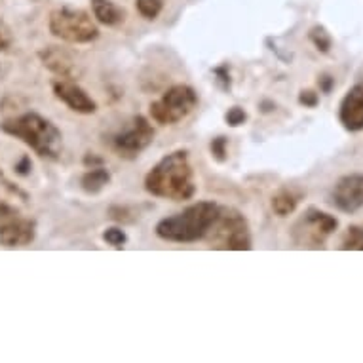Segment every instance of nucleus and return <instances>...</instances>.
<instances>
[{
  "instance_id": "f257e3e1",
  "label": "nucleus",
  "mask_w": 363,
  "mask_h": 363,
  "mask_svg": "<svg viewBox=\"0 0 363 363\" xmlns=\"http://www.w3.org/2000/svg\"><path fill=\"white\" fill-rule=\"evenodd\" d=\"M145 189L149 194L166 200H191L196 192L194 175L186 150H175L164 156L145 177Z\"/></svg>"
},
{
  "instance_id": "f03ea898",
  "label": "nucleus",
  "mask_w": 363,
  "mask_h": 363,
  "mask_svg": "<svg viewBox=\"0 0 363 363\" xmlns=\"http://www.w3.org/2000/svg\"><path fill=\"white\" fill-rule=\"evenodd\" d=\"M220 206L215 202H198L181 213L162 219L156 225V236L175 244H191L208 236L209 228L219 217Z\"/></svg>"
},
{
  "instance_id": "7ed1b4c3",
  "label": "nucleus",
  "mask_w": 363,
  "mask_h": 363,
  "mask_svg": "<svg viewBox=\"0 0 363 363\" xmlns=\"http://www.w3.org/2000/svg\"><path fill=\"white\" fill-rule=\"evenodd\" d=\"M0 130L23 141L36 155L44 158H57L63 147V135L57 125L38 113H25L16 118L4 120L0 124Z\"/></svg>"
},
{
  "instance_id": "20e7f679",
  "label": "nucleus",
  "mask_w": 363,
  "mask_h": 363,
  "mask_svg": "<svg viewBox=\"0 0 363 363\" xmlns=\"http://www.w3.org/2000/svg\"><path fill=\"white\" fill-rule=\"evenodd\" d=\"M50 33L71 44H88L99 36L96 21L78 8H57L50 13Z\"/></svg>"
},
{
  "instance_id": "39448f33",
  "label": "nucleus",
  "mask_w": 363,
  "mask_h": 363,
  "mask_svg": "<svg viewBox=\"0 0 363 363\" xmlns=\"http://www.w3.org/2000/svg\"><path fill=\"white\" fill-rule=\"evenodd\" d=\"M208 236H211L217 250H251V234L247 220L244 215L233 208H220L219 217L209 228Z\"/></svg>"
},
{
  "instance_id": "423d86ee",
  "label": "nucleus",
  "mask_w": 363,
  "mask_h": 363,
  "mask_svg": "<svg viewBox=\"0 0 363 363\" xmlns=\"http://www.w3.org/2000/svg\"><path fill=\"white\" fill-rule=\"evenodd\" d=\"M196 103L198 94L194 88L179 84L167 89L158 101L150 103V116L162 125L177 124L194 111Z\"/></svg>"
},
{
  "instance_id": "0eeeda50",
  "label": "nucleus",
  "mask_w": 363,
  "mask_h": 363,
  "mask_svg": "<svg viewBox=\"0 0 363 363\" xmlns=\"http://www.w3.org/2000/svg\"><path fill=\"white\" fill-rule=\"evenodd\" d=\"M339 220L320 209H308L293 226V240L298 247H322L323 242L337 230Z\"/></svg>"
},
{
  "instance_id": "6e6552de",
  "label": "nucleus",
  "mask_w": 363,
  "mask_h": 363,
  "mask_svg": "<svg viewBox=\"0 0 363 363\" xmlns=\"http://www.w3.org/2000/svg\"><path fill=\"white\" fill-rule=\"evenodd\" d=\"M155 130L145 116H135L124 130H120L113 138L114 149L124 155H139L152 143Z\"/></svg>"
},
{
  "instance_id": "1a4fd4ad",
  "label": "nucleus",
  "mask_w": 363,
  "mask_h": 363,
  "mask_svg": "<svg viewBox=\"0 0 363 363\" xmlns=\"http://www.w3.org/2000/svg\"><path fill=\"white\" fill-rule=\"evenodd\" d=\"M335 208L345 213H356L363 208V173H350L337 181L331 192Z\"/></svg>"
},
{
  "instance_id": "9d476101",
  "label": "nucleus",
  "mask_w": 363,
  "mask_h": 363,
  "mask_svg": "<svg viewBox=\"0 0 363 363\" xmlns=\"http://www.w3.org/2000/svg\"><path fill=\"white\" fill-rule=\"evenodd\" d=\"M55 97L63 101L67 107L80 114H91L97 111L96 101L86 94V89H82L77 82H72L71 78H55L52 82Z\"/></svg>"
},
{
  "instance_id": "9b49d317",
  "label": "nucleus",
  "mask_w": 363,
  "mask_h": 363,
  "mask_svg": "<svg viewBox=\"0 0 363 363\" xmlns=\"http://www.w3.org/2000/svg\"><path fill=\"white\" fill-rule=\"evenodd\" d=\"M340 124L348 131L363 130V84H356L348 89L339 108Z\"/></svg>"
},
{
  "instance_id": "f8f14e48",
  "label": "nucleus",
  "mask_w": 363,
  "mask_h": 363,
  "mask_svg": "<svg viewBox=\"0 0 363 363\" xmlns=\"http://www.w3.org/2000/svg\"><path fill=\"white\" fill-rule=\"evenodd\" d=\"M36 236V223L30 219H10L0 225V245L21 247L29 245Z\"/></svg>"
},
{
  "instance_id": "ddd939ff",
  "label": "nucleus",
  "mask_w": 363,
  "mask_h": 363,
  "mask_svg": "<svg viewBox=\"0 0 363 363\" xmlns=\"http://www.w3.org/2000/svg\"><path fill=\"white\" fill-rule=\"evenodd\" d=\"M40 60L44 63L46 69H50L55 74H60L61 78H71L72 71H74V63L69 57V54H65L63 50L55 48V46H50V48L42 50Z\"/></svg>"
},
{
  "instance_id": "4468645a",
  "label": "nucleus",
  "mask_w": 363,
  "mask_h": 363,
  "mask_svg": "<svg viewBox=\"0 0 363 363\" xmlns=\"http://www.w3.org/2000/svg\"><path fill=\"white\" fill-rule=\"evenodd\" d=\"M91 10L99 23L116 27L125 19V12L113 0H91Z\"/></svg>"
},
{
  "instance_id": "2eb2a0df",
  "label": "nucleus",
  "mask_w": 363,
  "mask_h": 363,
  "mask_svg": "<svg viewBox=\"0 0 363 363\" xmlns=\"http://www.w3.org/2000/svg\"><path fill=\"white\" fill-rule=\"evenodd\" d=\"M108 183H111V173H108L107 167L103 166L89 167L88 172L84 173L82 181H80L84 192H88V194H97V192H101Z\"/></svg>"
},
{
  "instance_id": "dca6fc26",
  "label": "nucleus",
  "mask_w": 363,
  "mask_h": 363,
  "mask_svg": "<svg viewBox=\"0 0 363 363\" xmlns=\"http://www.w3.org/2000/svg\"><path fill=\"white\" fill-rule=\"evenodd\" d=\"M301 192L293 191V189H281L272 196V209H274L276 215L280 217H287L291 215L298 206V200H301Z\"/></svg>"
},
{
  "instance_id": "f3484780",
  "label": "nucleus",
  "mask_w": 363,
  "mask_h": 363,
  "mask_svg": "<svg viewBox=\"0 0 363 363\" xmlns=\"http://www.w3.org/2000/svg\"><path fill=\"white\" fill-rule=\"evenodd\" d=\"M340 250L363 251V225L348 226V233H346L345 240H342Z\"/></svg>"
},
{
  "instance_id": "a211bd4d",
  "label": "nucleus",
  "mask_w": 363,
  "mask_h": 363,
  "mask_svg": "<svg viewBox=\"0 0 363 363\" xmlns=\"http://www.w3.org/2000/svg\"><path fill=\"white\" fill-rule=\"evenodd\" d=\"M310 40H312V44H314L315 48L320 50L322 54H328L329 50H331V46H333V40H331V36H329V33L323 27H314V29H310Z\"/></svg>"
},
{
  "instance_id": "6ab92c4d",
  "label": "nucleus",
  "mask_w": 363,
  "mask_h": 363,
  "mask_svg": "<svg viewBox=\"0 0 363 363\" xmlns=\"http://www.w3.org/2000/svg\"><path fill=\"white\" fill-rule=\"evenodd\" d=\"M164 8V0H138L139 13L147 19H156Z\"/></svg>"
},
{
  "instance_id": "aec40b11",
  "label": "nucleus",
  "mask_w": 363,
  "mask_h": 363,
  "mask_svg": "<svg viewBox=\"0 0 363 363\" xmlns=\"http://www.w3.org/2000/svg\"><path fill=\"white\" fill-rule=\"evenodd\" d=\"M103 240H105L107 244L114 245V247H122V245L125 244L128 236H125L124 230L118 228V226H111V228H107V230L103 233Z\"/></svg>"
},
{
  "instance_id": "412c9836",
  "label": "nucleus",
  "mask_w": 363,
  "mask_h": 363,
  "mask_svg": "<svg viewBox=\"0 0 363 363\" xmlns=\"http://www.w3.org/2000/svg\"><path fill=\"white\" fill-rule=\"evenodd\" d=\"M226 124L233 125V128H238V125H242L247 120V114H245L244 108L240 107H233L228 108V113H226Z\"/></svg>"
},
{
  "instance_id": "4be33fe9",
  "label": "nucleus",
  "mask_w": 363,
  "mask_h": 363,
  "mask_svg": "<svg viewBox=\"0 0 363 363\" xmlns=\"http://www.w3.org/2000/svg\"><path fill=\"white\" fill-rule=\"evenodd\" d=\"M211 155H213L215 160L223 162L226 158V139L225 138H217L211 141Z\"/></svg>"
},
{
  "instance_id": "5701e85b",
  "label": "nucleus",
  "mask_w": 363,
  "mask_h": 363,
  "mask_svg": "<svg viewBox=\"0 0 363 363\" xmlns=\"http://www.w3.org/2000/svg\"><path fill=\"white\" fill-rule=\"evenodd\" d=\"M298 103L304 105V107H315L318 103H320V97L315 91L312 89H306V91H301V96H298Z\"/></svg>"
},
{
  "instance_id": "b1692460",
  "label": "nucleus",
  "mask_w": 363,
  "mask_h": 363,
  "mask_svg": "<svg viewBox=\"0 0 363 363\" xmlns=\"http://www.w3.org/2000/svg\"><path fill=\"white\" fill-rule=\"evenodd\" d=\"M30 169H33V162H30L29 156H21V160L16 164V173H18V175H29Z\"/></svg>"
},
{
  "instance_id": "393cba45",
  "label": "nucleus",
  "mask_w": 363,
  "mask_h": 363,
  "mask_svg": "<svg viewBox=\"0 0 363 363\" xmlns=\"http://www.w3.org/2000/svg\"><path fill=\"white\" fill-rule=\"evenodd\" d=\"M10 42H12V35H10V30L2 21H0V52L2 50H6L10 46Z\"/></svg>"
},
{
  "instance_id": "a878e982",
  "label": "nucleus",
  "mask_w": 363,
  "mask_h": 363,
  "mask_svg": "<svg viewBox=\"0 0 363 363\" xmlns=\"http://www.w3.org/2000/svg\"><path fill=\"white\" fill-rule=\"evenodd\" d=\"M318 84H320V89H322L323 94H329L335 86V78L329 77V74H323V77H320Z\"/></svg>"
},
{
  "instance_id": "bb28decb",
  "label": "nucleus",
  "mask_w": 363,
  "mask_h": 363,
  "mask_svg": "<svg viewBox=\"0 0 363 363\" xmlns=\"http://www.w3.org/2000/svg\"><path fill=\"white\" fill-rule=\"evenodd\" d=\"M13 215H18V211H16L12 206L0 202V219H10V217H13Z\"/></svg>"
},
{
  "instance_id": "cd10ccee",
  "label": "nucleus",
  "mask_w": 363,
  "mask_h": 363,
  "mask_svg": "<svg viewBox=\"0 0 363 363\" xmlns=\"http://www.w3.org/2000/svg\"><path fill=\"white\" fill-rule=\"evenodd\" d=\"M84 166L88 167H97V166H103V158L99 156H94V155H86L84 156Z\"/></svg>"
}]
</instances>
